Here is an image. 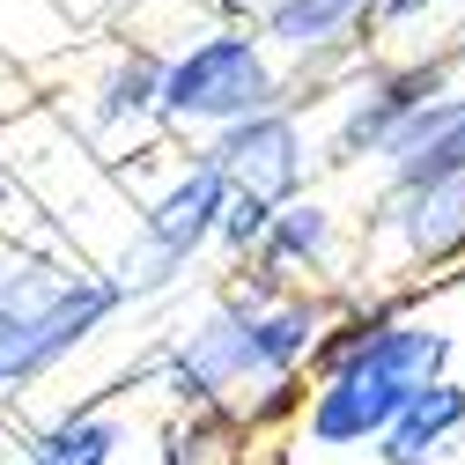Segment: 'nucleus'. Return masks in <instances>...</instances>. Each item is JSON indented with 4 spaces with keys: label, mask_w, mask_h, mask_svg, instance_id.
<instances>
[{
    "label": "nucleus",
    "mask_w": 465,
    "mask_h": 465,
    "mask_svg": "<svg viewBox=\"0 0 465 465\" xmlns=\"http://www.w3.org/2000/svg\"><path fill=\"white\" fill-rule=\"evenodd\" d=\"M355 259H362V229L347 222L325 193H303V200H281L266 237L252 244V259L237 273L252 281H273V288H355Z\"/></svg>",
    "instance_id": "nucleus-10"
},
{
    "label": "nucleus",
    "mask_w": 465,
    "mask_h": 465,
    "mask_svg": "<svg viewBox=\"0 0 465 465\" xmlns=\"http://www.w3.org/2000/svg\"><path fill=\"white\" fill-rule=\"evenodd\" d=\"M384 266L399 288H429L436 273L465 266V178L414 185V193H377L362 222V266Z\"/></svg>",
    "instance_id": "nucleus-9"
},
{
    "label": "nucleus",
    "mask_w": 465,
    "mask_h": 465,
    "mask_svg": "<svg viewBox=\"0 0 465 465\" xmlns=\"http://www.w3.org/2000/svg\"><path fill=\"white\" fill-rule=\"evenodd\" d=\"M119 318H126V296L96 259L0 244V406L52 384Z\"/></svg>",
    "instance_id": "nucleus-3"
},
{
    "label": "nucleus",
    "mask_w": 465,
    "mask_h": 465,
    "mask_svg": "<svg viewBox=\"0 0 465 465\" xmlns=\"http://www.w3.org/2000/svg\"><path fill=\"white\" fill-rule=\"evenodd\" d=\"M450 362H458V332L443 318H429V303H414L311 370L303 414L288 436L318 458H362L370 465L377 436L406 414V399L429 391L436 377H450Z\"/></svg>",
    "instance_id": "nucleus-2"
},
{
    "label": "nucleus",
    "mask_w": 465,
    "mask_h": 465,
    "mask_svg": "<svg viewBox=\"0 0 465 465\" xmlns=\"http://www.w3.org/2000/svg\"><path fill=\"white\" fill-rule=\"evenodd\" d=\"M465 178V82L421 104L399 126V141L377 155V193H414V185H450Z\"/></svg>",
    "instance_id": "nucleus-12"
},
{
    "label": "nucleus",
    "mask_w": 465,
    "mask_h": 465,
    "mask_svg": "<svg viewBox=\"0 0 465 465\" xmlns=\"http://www.w3.org/2000/svg\"><path fill=\"white\" fill-rule=\"evenodd\" d=\"M340 311V288H273L252 273H222L207 296L163 332L155 347V391L170 406H229L266 436H288L311 391L318 340Z\"/></svg>",
    "instance_id": "nucleus-1"
},
{
    "label": "nucleus",
    "mask_w": 465,
    "mask_h": 465,
    "mask_svg": "<svg viewBox=\"0 0 465 465\" xmlns=\"http://www.w3.org/2000/svg\"><path fill=\"white\" fill-rule=\"evenodd\" d=\"M126 450H134V414L111 391H96L45 414L15 443V465H126Z\"/></svg>",
    "instance_id": "nucleus-13"
},
{
    "label": "nucleus",
    "mask_w": 465,
    "mask_h": 465,
    "mask_svg": "<svg viewBox=\"0 0 465 465\" xmlns=\"http://www.w3.org/2000/svg\"><path fill=\"white\" fill-rule=\"evenodd\" d=\"M458 45H465V37H458Z\"/></svg>",
    "instance_id": "nucleus-18"
},
{
    "label": "nucleus",
    "mask_w": 465,
    "mask_h": 465,
    "mask_svg": "<svg viewBox=\"0 0 465 465\" xmlns=\"http://www.w3.org/2000/svg\"><path fill=\"white\" fill-rule=\"evenodd\" d=\"M436 30H465V0H377V45H429Z\"/></svg>",
    "instance_id": "nucleus-16"
},
{
    "label": "nucleus",
    "mask_w": 465,
    "mask_h": 465,
    "mask_svg": "<svg viewBox=\"0 0 465 465\" xmlns=\"http://www.w3.org/2000/svg\"><path fill=\"white\" fill-rule=\"evenodd\" d=\"M458 450H465V377L450 370L406 399V414L377 436L370 465H458Z\"/></svg>",
    "instance_id": "nucleus-14"
},
{
    "label": "nucleus",
    "mask_w": 465,
    "mask_h": 465,
    "mask_svg": "<svg viewBox=\"0 0 465 465\" xmlns=\"http://www.w3.org/2000/svg\"><path fill=\"white\" fill-rule=\"evenodd\" d=\"M222 8H229V15H252V0H222Z\"/></svg>",
    "instance_id": "nucleus-17"
},
{
    "label": "nucleus",
    "mask_w": 465,
    "mask_h": 465,
    "mask_svg": "<svg viewBox=\"0 0 465 465\" xmlns=\"http://www.w3.org/2000/svg\"><path fill=\"white\" fill-rule=\"evenodd\" d=\"M82 126L104 148L163 141V45L126 30L96 52V67L82 74Z\"/></svg>",
    "instance_id": "nucleus-11"
},
{
    "label": "nucleus",
    "mask_w": 465,
    "mask_h": 465,
    "mask_svg": "<svg viewBox=\"0 0 465 465\" xmlns=\"http://www.w3.org/2000/svg\"><path fill=\"white\" fill-rule=\"evenodd\" d=\"M273 436L229 406H170L155 429V465H259Z\"/></svg>",
    "instance_id": "nucleus-15"
},
{
    "label": "nucleus",
    "mask_w": 465,
    "mask_h": 465,
    "mask_svg": "<svg viewBox=\"0 0 465 465\" xmlns=\"http://www.w3.org/2000/svg\"><path fill=\"white\" fill-rule=\"evenodd\" d=\"M200 148L214 155V170L229 178V193H252V200H266V207L318 193V170H325L318 119H311L303 96H281V104L252 111V119L222 126V134L200 141Z\"/></svg>",
    "instance_id": "nucleus-8"
},
{
    "label": "nucleus",
    "mask_w": 465,
    "mask_h": 465,
    "mask_svg": "<svg viewBox=\"0 0 465 465\" xmlns=\"http://www.w3.org/2000/svg\"><path fill=\"white\" fill-rule=\"evenodd\" d=\"M281 96H296V89L266 52V37L252 30V15H207L163 45V141H178V148L214 141L222 126L252 119Z\"/></svg>",
    "instance_id": "nucleus-5"
},
{
    "label": "nucleus",
    "mask_w": 465,
    "mask_h": 465,
    "mask_svg": "<svg viewBox=\"0 0 465 465\" xmlns=\"http://www.w3.org/2000/svg\"><path fill=\"white\" fill-rule=\"evenodd\" d=\"M458 74H465V45H377L362 67H347L318 96L325 170H377V155L399 141V126L421 104H436L443 89H458Z\"/></svg>",
    "instance_id": "nucleus-6"
},
{
    "label": "nucleus",
    "mask_w": 465,
    "mask_h": 465,
    "mask_svg": "<svg viewBox=\"0 0 465 465\" xmlns=\"http://www.w3.org/2000/svg\"><path fill=\"white\" fill-rule=\"evenodd\" d=\"M252 30L281 60L288 89L318 104L347 67L377 52V0H252Z\"/></svg>",
    "instance_id": "nucleus-7"
},
{
    "label": "nucleus",
    "mask_w": 465,
    "mask_h": 465,
    "mask_svg": "<svg viewBox=\"0 0 465 465\" xmlns=\"http://www.w3.org/2000/svg\"><path fill=\"white\" fill-rule=\"evenodd\" d=\"M222 207H229V178L214 170V155H207V148L163 141V163L148 170L141 193H134V229H126V244H119V259L104 266L111 281H119L126 311L178 296V288L214 259Z\"/></svg>",
    "instance_id": "nucleus-4"
}]
</instances>
